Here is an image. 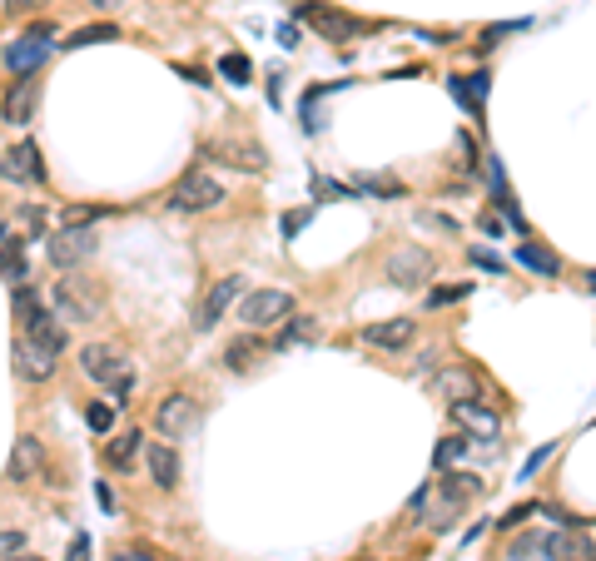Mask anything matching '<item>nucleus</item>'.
I'll return each instance as SVG.
<instances>
[{
  "label": "nucleus",
  "instance_id": "1",
  "mask_svg": "<svg viewBox=\"0 0 596 561\" xmlns=\"http://www.w3.org/2000/svg\"><path fill=\"white\" fill-rule=\"evenodd\" d=\"M80 368H85V378H95L100 388H110V393H115V403H125V398H130V388H135L130 358H125V348H115V343H85Z\"/></svg>",
  "mask_w": 596,
  "mask_h": 561
},
{
  "label": "nucleus",
  "instance_id": "2",
  "mask_svg": "<svg viewBox=\"0 0 596 561\" xmlns=\"http://www.w3.org/2000/svg\"><path fill=\"white\" fill-rule=\"evenodd\" d=\"M15 313H20V328H25L30 343H40V348H50V353L65 348V328H60V318H55L50 308H40V298H35L30 288H15Z\"/></svg>",
  "mask_w": 596,
  "mask_h": 561
},
{
  "label": "nucleus",
  "instance_id": "3",
  "mask_svg": "<svg viewBox=\"0 0 596 561\" xmlns=\"http://www.w3.org/2000/svg\"><path fill=\"white\" fill-rule=\"evenodd\" d=\"M219 204H224V184L204 169L179 174V184L169 189V209H179V214H204V209H219Z\"/></svg>",
  "mask_w": 596,
  "mask_h": 561
},
{
  "label": "nucleus",
  "instance_id": "4",
  "mask_svg": "<svg viewBox=\"0 0 596 561\" xmlns=\"http://www.w3.org/2000/svg\"><path fill=\"white\" fill-rule=\"evenodd\" d=\"M95 249H100V234H95V229H60V234H50V244H45V254H50L55 269H80V264L95 259Z\"/></svg>",
  "mask_w": 596,
  "mask_h": 561
},
{
  "label": "nucleus",
  "instance_id": "5",
  "mask_svg": "<svg viewBox=\"0 0 596 561\" xmlns=\"http://www.w3.org/2000/svg\"><path fill=\"white\" fill-rule=\"evenodd\" d=\"M289 313H294V298L284 288H259V293H249L239 303V323H249V333H259V328H269V323H279Z\"/></svg>",
  "mask_w": 596,
  "mask_h": 561
},
{
  "label": "nucleus",
  "instance_id": "6",
  "mask_svg": "<svg viewBox=\"0 0 596 561\" xmlns=\"http://www.w3.org/2000/svg\"><path fill=\"white\" fill-rule=\"evenodd\" d=\"M433 254L423 249V244H403L398 254H388V283L393 288H418V283L433 279Z\"/></svg>",
  "mask_w": 596,
  "mask_h": 561
},
{
  "label": "nucleus",
  "instance_id": "7",
  "mask_svg": "<svg viewBox=\"0 0 596 561\" xmlns=\"http://www.w3.org/2000/svg\"><path fill=\"white\" fill-rule=\"evenodd\" d=\"M55 313H60L65 323H90V318L100 313V293H95L85 279L55 283Z\"/></svg>",
  "mask_w": 596,
  "mask_h": 561
},
{
  "label": "nucleus",
  "instance_id": "8",
  "mask_svg": "<svg viewBox=\"0 0 596 561\" xmlns=\"http://www.w3.org/2000/svg\"><path fill=\"white\" fill-rule=\"evenodd\" d=\"M194 422H199V403H194L189 393H169V398L154 408V427H159L164 437H184V432H194Z\"/></svg>",
  "mask_w": 596,
  "mask_h": 561
},
{
  "label": "nucleus",
  "instance_id": "9",
  "mask_svg": "<svg viewBox=\"0 0 596 561\" xmlns=\"http://www.w3.org/2000/svg\"><path fill=\"white\" fill-rule=\"evenodd\" d=\"M204 159H224V164H234L244 174H259L269 164L264 144H254V140H214V144H204Z\"/></svg>",
  "mask_w": 596,
  "mask_h": 561
},
{
  "label": "nucleus",
  "instance_id": "10",
  "mask_svg": "<svg viewBox=\"0 0 596 561\" xmlns=\"http://www.w3.org/2000/svg\"><path fill=\"white\" fill-rule=\"evenodd\" d=\"M55 368H60V353H50V348H40V343H30V338L15 343V373H20L25 383H50Z\"/></svg>",
  "mask_w": 596,
  "mask_h": 561
},
{
  "label": "nucleus",
  "instance_id": "11",
  "mask_svg": "<svg viewBox=\"0 0 596 561\" xmlns=\"http://www.w3.org/2000/svg\"><path fill=\"white\" fill-rule=\"evenodd\" d=\"M298 15H303L318 35H328V40H348V35H358V30H363L353 15H338V10H328V5H318V0H303V5H298Z\"/></svg>",
  "mask_w": 596,
  "mask_h": 561
},
{
  "label": "nucleus",
  "instance_id": "12",
  "mask_svg": "<svg viewBox=\"0 0 596 561\" xmlns=\"http://www.w3.org/2000/svg\"><path fill=\"white\" fill-rule=\"evenodd\" d=\"M239 293H244V279H239V274H234V279H219L209 293H204V303H199V313H194V328H204V333H209V328L229 313V303H234Z\"/></svg>",
  "mask_w": 596,
  "mask_h": 561
},
{
  "label": "nucleus",
  "instance_id": "13",
  "mask_svg": "<svg viewBox=\"0 0 596 561\" xmlns=\"http://www.w3.org/2000/svg\"><path fill=\"white\" fill-rule=\"evenodd\" d=\"M45 55H50V45H45L40 35H20L15 45H5V70L20 75V80H30V75L45 65Z\"/></svg>",
  "mask_w": 596,
  "mask_h": 561
},
{
  "label": "nucleus",
  "instance_id": "14",
  "mask_svg": "<svg viewBox=\"0 0 596 561\" xmlns=\"http://www.w3.org/2000/svg\"><path fill=\"white\" fill-rule=\"evenodd\" d=\"M433 393H438V398H447V403H477L482 383H477V373H472V368L452 363V368H443V373L433 378Z\"/></svg>",
  "mask_w": 596,
  "mask_h": 561
},
{
  "label": "nucleus",
  "instance_id": "15",
  "mask_svg": "<svg viewBox=\"0 0 596 561\" xmlns=\"http://www.w3.org/2000/svg\"><path fill=\"white\" fill-rule=\"evenodd\" d=\"M452 422L472 437V442H497V413L492 408H482V403H452Z\"/></svg>",
  "mask_w": 596,
  "mask_h": 561
},
{
  "label": "nucleus",
  "instance_id": "16",
  "mask_svg": "<svg viewBox=\"0 0 596 561\" xmlns=\"http://www.w3.org/2000/svg\"><path fill=\"white\" fill-rule=\"evenodd\" d=\"M542 557L547 561H596L592 542H587V532H552L547 542H542Z\"/></svg>",
  "mask_w": 596,
  "mask_h": 561
},
{
  "label": "nucleus",
  "instance_id": "17",
  "mask_svg": "<svg viewBox=\"0 0 596 561\" xmlns=\"http://www.w3.org/2000/svg\"><path fill=\"white\" fill-rule=\"evenodd\" d=\"M145 462H149V477H154L159 492H174V487H179V452H174L169 442H149Z\"/></svg>",
  "mask_w": 596,
  "mask_h": 561
},
{
  "label": "nucleus",
  "instance_id": "18",
  "mask_svg": "<svg viewBox=\"0 0 596 561\" xmlns=\"http://www.w3.org/2000/svg\"><path fill=\"white\" fill-rule=\"evenodd\" d=\"M363 338H368L373 348H408V343L418 338V323H413V318H383V323H368Z\"/></svg>",
  "mask_w": 596,
  "mask_h": 561
},
{
  "label": "nucleus",
  "instance_id": "19",
  "mask_svg": "<svg viewBox=\"0 0 596 561\" xmlns=\"http://www.w3.org/2000/svg\"><path fill=\"white\" fill-rule=\"evenodd\" d=\"M40 472H45V447L35 437H20L15 452H10V482H30Z\"/></svg>",
  "mask_w": 596,
  "mask_h": 561
},
{
  "label": "nucleus",
  "instance_id": "20",
  "mask_svg": "<svg viewBox=\"0 0 596 561\" xmlns=\"http://www.w3.org/2000/svg\"><path fill=\"white\" fill-rule=\"evenodd\" d=\"M35 85L30 80H20V85H10V95L0 100V115H5V125H30V115H35Z\"/></svg>",
  "mask_w": 596,
  "mask_h": 561
},
{
  "label": "nucleus",
  "instance_id": "21",
  "mask_svg": "<svg viewBox=\"0 0 596 561\" xmlns=\"http://www.w3.org/2000/svg\"><path fill=\"white\" fill-rule=\"evenodd\" d=\"M5 179H25V184H45V169H40V154L35 144H20L5 154Z\"/></svg>",
  "mask_w": 596,
  "mask_h": 561
},
{
  "label": "nucleus",
  "instance_id": "22",
  "mask_svg": "<svg viewBox=\"0 0 596 561\" xmlns=\"http://www.w3.org/2000/svg\"><path fill=\"white\" fill-rule=\"evenodd\" d=\"M259 353H264L259 333H244V338H234V343L224 348V363H229V373H249V368L259 363Z\"/></svg>",
  "mask_w": 596,
  "mask_h": 561
},
{
  "label": "nucleus",
  "instance_id": "23",
  "mask_svg": "<svg viewBox=\"0 0 596 561\" xmlns=\"http://www.w3.org/2000/svg\"><path fill=\"white\" fill-rule=\"evenodd\" d=\"M140 442H145V432H120V437L105 447V462H110L115 472L135 467V462H140Z\"/></svg>",
  "mask_w": 596,
  "mask_h": 561
},
{
  "label": "nucleus",
  "instance_id": "24",
  "mask_svg": "<svg viewBox=\"0 0 596 561\" xmlns=\"http://www.w3.org/2000/svg\"><path fill=\"white\" fill-rule=\"evenodd\" d=\"M517 259H522L532 274H542V279H557V274H562V259H557L552 249H542V244H522Z\"/></svg>",
  "mask_w": 596,
  "mask_h": 561
},
{
  "label": "nucleus",
  "instance_id": "25",
  "mask_svg": "<svg viewBox=\"0 0 596 561\" xmlns=\"http://www.w3.org/2000/svg\"><path fill=\"white\" fill-rule=\"evenodd\" d=\"M452 100L467 105L472 115H482V100H487V75H472V80H452Z\"/></svg>",
  "mask_w": 596,
  "mask_h": 561
},
{
  "label": "nucleus",
  "instance_id": "26",
  "mask_svg": "<svg viewBox=\"0 0 596 561\" xmlns=\"http://www.w3.org/2000/svg\"><path fill=\"white\" fill-rule=\"evenodd\" d=\"M115 35H120V30H115L110 20H100V25H85V30H75V35H70L60 50H85V45H100V40H115Z\"/></svg>",
  "mask_w": 596,
  "mask_h": 561
},
{
  "label": "nucleus",
  "instance_id": "27",
  "mask_svg": "<svg viewBox=\"0 0 596 561\" xmlns=\"http://www.w3.org/2000/svg\"><path fill=\"white\" fill-rule=\"evenodd\" d=\"M100 214H110V209H105V204H80V209H65V214H60V229H90Z\"/></svg>",
  "mask_w": 596,
  "mask_h": 561
},
{
  "label": "nucleus",
  "instance_id": "28",
  "mask_svg": "<svg viewBox=\"0 0 596 561\" xmlns=\"http://www.w3.org/2000/svg\"><path fill=\"white\" fill-rule=\"evenodd\" d=\"M0 274H5L10 283L25 279V244H20V239H10V249L0 254Z\"/></svg>",
  "mask_w": 596,
  "mask_h": 561
},
{
  "label": "nucleus",
  "instance_id": "29",
  "mask_svg": "<svg viewBox=\"0 0 596 561\" xmlns=\"http://www.w3.org/2000/svg\"><path fill=\"white\" fill-rule=\"evenodd\" d=\"M467 447H472V442H467L462 432H457V437H443V442H438V452H433V467H452V462H462V452H467Z\"/></svg>",
  "mask_w": 596,
  "mask_h": 561
},
{
  "label": "nucleus",
  "instance_id": "30",
  "mask_svg": "<svg viewBox=\"0 0 596 561\" xmlns=\"http://www.w3.org/2000/svg\"><path fill=\"white\" fill-rule=\"evenodd\" d=\"M313 338H318V323H313V318H294V323L284 328L279 348H294V343H313Z\"/></svg>",
  "mask_w": 596,
  "mask_h": 561
},
{
  "label": "nucleus",
  "instance_id": "31",
  "mask_svg": "<svg viewBox=\"0 0 596 561\" xmlns=\"http://www.w3.org/2000/svg\"><path fill=\"white\" fill-rule=\"evenodd\" d=\"M85 422H90L95 432H110V427H115V403H100V398H95V403L85 408Z\"/></svg>",
  "mask_w": 596,
  "mask_h": 561
},
{
  "label": "nucleus",
  "instance_id": "32",
  "mask_svg": "<svg viewBox=\"0 0 596 561\" xmlns=\"http://www.w3.org/2000/svg\"><path fill=\"white\" fill-rule=\"evenodd\" d=\"M219 70H224L234 85H249V60H244V55H224V60H219Z\"/></svg>",
  "mask_w": 596,
  "mask_h": 561
},
{
  "label": "nucleus",
  "instance_id": "33",
  "mask_svg": "<svg viewBox=\"0 0 596 561\" xmlns=\"http://www.w3.org/2000/svg\"><path fill=\"white\" fill-rule=\"evenodd\" d=\"M20 547H25V532H15V527H0V557H20Z\"/></svg>",
  "mask_w": 596,
  "mask_h": 561
},
{
  "label": "nucleus",
  "instance_id": "34",
  "mask_svg": "<svg viewBox=\"0 0 596 561\" xmlns=\"http://www.w3.org/2000/svg\"><path fill=\"white\" fill-rule=\"evenodd\" d=\"M467 293H472V283H457V288H433V293H428V303H433V308H443V303H452V298H467Z\"/></svg>",
  "mask_w": 596,
  "mask_h": 561
},
{
  "label": "nucleus",
  "instance_id": "35",
  "mask_svg": "<svg viewBox=\"0 0 596 561\" xmlns=\"http://www.w3.org/2000/svg\"><path fill=\"white\" fill-rule=\"evenodd\" d=\"M537 552H542V542H537V537H522V542L512 547V561H527V557H537Z\"/></svg>",
  "mask_w": 596,
  "mask_h": 561
},
{
  "label": "nucleus",
  "instance_id": "36",
  "mask_svg": "<svg viewBox=\"0 0 596 561\" xmlns=\"http://www.w3.org/2000/svg\"><path fill=\"white\" fill-rule=\"evenodd\" d=\"M472 264H477V269H492V274H502V259H497V254H487V249H472Z\"/></svg>",
  "mask_w": 596,
  "mask_h": 561
},
{
  "label": "nucleus",
  "instance_id": "37",
  "mask_svg": "<svg viewBox=\"0 0 596 561\" xmlns=\"http://www.w3.org/2000/svg\"><path fill=\"white\" fill-rule=\"evenodd\" d=\"M303 224H308V209H298V214H289V219H284V234H298Z\"/></svg>",
  "mask_w": 596,
  "mask_h": 561
},
{
  "label": "nucleus",
  "instance_id": "38",
  "mask_svg": "<svg viewBox=\"0 0 596 561\" xmlns=\"http://www.w3.org/2000/svg\"><path fill=\"white\" fill-rule=\"evenodd\" d=\"M110 561H154V552H135V547H125V552H115Z\"/></svg>",
  "mask_w": 596,
  "mask_h": 561
},
{
  "label": "nucleus",
  "instance_id": "39",
  "mask_svg": "<svg viewBox=\"0 0 596 561\" xmlns=\"http://www.w3.org/2000/svg\"><path fill=\"white\" fill-rule=\"evenodd\" d=\"M482 234H502V219L497 214H482Z\"/></svg>",
  "mask_w": 596,
  "mask_h": 561
},
{
  "label": "nucleus",
  "instance_id": "40",
  "mask_svg": "<svg viewBox=\"0 0 596 561\" xmlns=\"http://www.w3.org/2000/svg\"><path fill=\"white\" fill-rule=\"evenodd\" d=\"M10 10H35V5H50V0H5Z\"/></svg>",
  "mask_w": 596,
  "mask_h": 561
},
{
  "label": "nucleus",
  "instance_id": "41",
  "mask_svg": "<svg viewBox=\"0 0 596 561\" xmlns=\"http://www.w3.org/2000/svg\"><path fill=\"white\" fill-rule=\"evenodd\" d=\"M85 5H90V10H115L120 0H85Z\"/></svg>",
  "mask_w": 596,
  "mask_h": 561
},
{
  "label": "nucleus",
  "instance_id": "42",
  "mask_svg": "<svg viewBox=\"0 0 596 561\" xmlns=\"http://www.w3.org/2000/svg\"><path fill=\"white\" fill-rule=\"evenodd\" d=\"M587 283H592V288H596V269H592V274H587Z\"/></svg>",
  "mask_w": 596,
  "mask_h": 561
},
{
  "label": "nucleus",
  "instance_id": "43",
  "mask_svg": "<svg viewBox=\"0 0 596 561\" xmlns=\"http://www.w3.org/2000/svg\"><path fill=\"white\" fill-rule=\"evenodd\" d=\"M10 561H40V557H10Z\"/></svg>",
  "mask_w": 596,
  "mask_h": 561
}]
</instances>
